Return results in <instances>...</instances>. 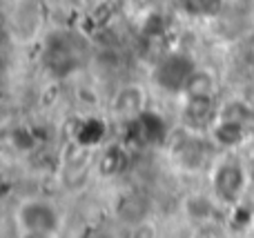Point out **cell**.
<instances>
[{"label": "cell", "instance_id": "6da1fadb", "mask_svg": "<svg viewBox=\"0 0 254 238\" xmlns=\"http://www.w3.org/2000/svg\"><path fill=\"white\" fill-rule=\"evenodd\" d=\"M16 227L25 236H56L63 227V216L54 203L45 198H31L18 205Z\"/></svg>", "mask_w": 254, "mask_h": 238}, {"label": "cell", "instance_id": "7a4b0ae2", "mask_svg": "<svg viewBox=\"0 0 254 238\" xmlns=\"http://www.w3.org/2000/svg\"><path fill=\"white\" fill-rule=\"evenodd\" d=\"M194 69H196V65H194V60L188 53L174 51V53L163 56L156 62V67L152 71V80L165 94H183L185 85H188L190 76L194 74Z\"/></svg>", "mask_w": 254, "mask_h": 238}, {"label": "cell", "instance_id": "3957f363", "mask_svg": "<svg viewBox=\"0 0 254 238\" xmlns=\"http://www.w3.org/2000/svg\"><path fill=\"white\" fill-rule=\"evenodd\" d=\"M170 136L165 118L156 111H140L136 118L127 120V138L136 145H165Z\"/></svg>", "mask_w": 254, "mask_h": 238}, {"label": "cell", "instance_id": "277c9868", "mask_svg": "<svg viewBox=\"0 0 254 238\" xmlns=\"http://www.w3.org/2000/svg\"><path fill=\"white\" fill-rule=\"evenodd\" d=\"M246 172L239 163H221L212 172L214 196L223 203H237L246 190Z\"/></svg>", "mask_w": 254, "mask_h": 238}, {"label": "cell", "instance_id": "5b68a950", "mask_svg": "<svg viewBox=\"0 0 254 238\" xmlns=\"http://www.w3.org/2000/svg\"><path fill=\"white\" fill-rule=\"evenodd\" d=\"M216 120H219V107L214 102V96H188L183 107V123L190 132L212 129Z\"/></svg>", "mask_w": 254, "mask_h": 238}, {"label": "cell", "instance_id": "8992f818", "mask_svg": "<svg viewBox=\"0 0 254 238\" xmlns=\"http://www.w3.org/2000/svg\"><path fill=\"white\" fill-rule=\"evenodd\" d=\"M47 67L58 76H67L78 67V51L67 36H54L47 43Z\"/></svg>", "mask_w": 254, "mask_h": 238}, {"label": "cell", "instance_id": "52a82bcc", "mask_svg": "<svg viewBox=\"0 0 254 238\" xmlns=\"http://www.w3.org/2000/svg\"><path fill=\"white\" fill-rule=\"evenodd\" d=\"M112 109H114V114H119L125 123L136 118L140 111H145V92L138 85H127V87L119 89V94H116L114 100H112Z\"/></svg>", "mask_w": 254, "mask_h": 238}, {"label": "cell", "instance_id": "ba28073f", "mask_svg": "<svg viewBox=\"0 0 254 238\" xmlns=\"http://www.w3.org/2000/svg\"><path fill=\"white\" fill-rule=\"evenodd\" d=\"M174 158L179 163V167L188 169V172H196L205 165V145L201 141H196L194 136L185 134L174 149Z\"/></svg>", "mask_w": 254, "mask_h": 238}, {"label": "cell", "instance_id": "9c48e42d", "mask_svg": "<svg viewBox=\"0 0 254 238\" xmlns=\"http://www.w3.org/2000/svg\"><path fill=\"white\" fill-rule=\"evenodd\" d=\"M127 165H129V156H127L125 147L110 145L103 149V156L98 158V172L105 178H114L125 172Z\"/></svg>", "mask_w": 254, "mask_h": 238}, {"label": "cell", "instance_id": "30bf717a", "mask_svg": "<svg viewBox=\"0 0 254 238\" xmlns=\"http://www.w3.org/2000/svg\"><path fill=\"white\" fill-rule=\"evenodd\" d=\"M246 125L241 123H234V120H225V118H219L214 125H212V138H214L216 145L221 147H237L243 143L246 138Z\"/></svg>", "mask_w": 254, "mask_h": 238}, {"label": "cell", "instance_id": "8fae6325", "mask_svg": "<svg viewBox=\"0 0 254 238\" xmlns=\"http://www.w3.org/2000/svg\"><path fill=\"white\" fill-rule=\"evenodd\" d=\"M103 138H105V123L101 118H85L76 129V143H78V147H85V149L98 147L103 143Z\"/></svg>", "mask_w": 254, "mask_h": 238}, {"label": "cell", "instance_id": "7c38bea8", "mask_svg": "<svg viewBox=\"0 0 254 238\" xmlns=\"http://www.w3.org/2000/svg\"><path fill=\"white\" fill-rule=\"evenodd\" d=\"M216 80L207 69H194V74L190 76L188 85H185V96H214Z\"/></svg>", "mask_w": 254, "mask_h": 238}, {"label": "cell", "instance_id": "4fadbf2b", "mask_svg": "<svg viewBox=\"0 0 254 238\" xmlns=\"http://www.w3.org/2000/svg\"><path fill=\"white\" fill-rule=\"evenodd\" d=\"M219 118L234 120V123H241L248 127L254 123V109L243 100H230L223 107H219Z\"/></svg>", "mask_w": 254, "mask_h": 238}, {"label": "cell", "instance_id": "5bb4252c", "mask_svg": "<svg viewBox=\"0 0 254 238\" xmlns=\"http://www.w3.org/2000/svg\"><path fill=\"white\" fill-rule=\"evenodd\" d=\"M185 212L194 221H205V218L212 216L214 207H212V200L205 198V196H190L185 200Z\"/></svg>", "mask_w": 254, "mask_h": 238}, {"label": "cell", "instance_id": "9a60e30c", "mask_svg": "<svg viewBox=\"0 0 254 238\" xmlns=\"http://www.w3.org/2000/svg\"><path fill=\"white\" fill-rule=\"evenodd\" d=\"M163 31H165V22H163L161 13H149L143 22V34L147 38H161Z\"/></svg>", "mask_w": 254, "mask_h": 238}, {"label": "cell", "instance_id": "2e32d148", "mask_svg": "<svg viewBox=\"0 0 254 238\" xmlns=\"http://www.w3.org/2000/svg\"><path fill=\"white\" fill-rule=\"evenodd\" d=\"M11 141L18 149H31V145H34V136H31V132H27V129H16V132L11 134Z\"/></svg>", "mask_w": 254, "mask_h": 238}, {"label": "cell", "instance_id": "e0dca14e", "mask_svg": "<svg viewBox=\"0 0 254 238\" xmlns=\"http://www.w3.org/2000/svg\"><path fill=\"white\" fill-rule=\"evenodd\" d=\"M179 2L192 13H207L210 11V0H179Z\"/></svg>", "mask_w": 254, "mask_h": 238}, {"label": "cell", "instance_id": "ac0fdd59", "mask_svg": "<svg viewBox=\"0 0 254 238\" xmlns=\"http://www.w3.org/2000/svg\"><path fill=\"white\" fill-rule=\"evenodd\" d=\"M196 238H214V236H212V234H205V232H203V234H198Z\"/></svg>", "mask_w": 254, "mask_h": 238}]
</instances>
